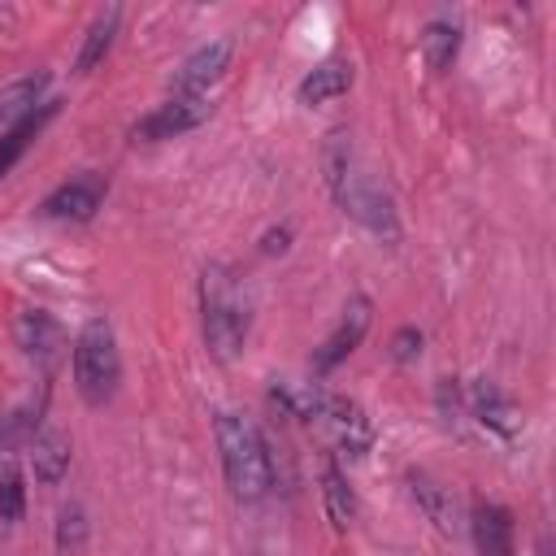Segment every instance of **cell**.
I'll return each instance as SVG.
<instances>
[{"label":"cell","instance_id":"7c38bea8","mask_svg":"<svg viewBox=\"0 0 556 556\" xmlns=\"http://www.w3.org/2000/svg\"><path fill=\"white\" fill-rule=\"evenodd\" d=\"M13 334H17V348L26 356H39V361H52L56 348H61V326L39 308H26L17 317V326H13Z\"/></svg>","mask_w":556,"mask_h":556},{"label":"cell","instance_id":"ffe728a7","mask_svg":"<svg viewBox=\"0 0 556 556\" xmlns=\"http://www.w3.org/2000/svg\"><path fill=\"white\" fill-rule=\"evenodd\" d=\"M26 513V486L13 460H0V517L4 521H22Z\"/></svg>","mask_w":556,"mask_h":556},{"label":"cell","instance_id":"5bb4252c","mask_svg":"<svg viewBox=\"0 0 556 556\" xmlns=\"http://www.w3.org/2000/svg\"><path fill=\"white\" fill-rule=\"evenodd\" d=\"M408 486H413V500L421 504V513H426L443 534H452V530H456V500H452V486L434 482L430 473H408Z\"/></svg>","mask_w":556,"mask_h":556},{"label":"cell","instance_id":"9c48e42d","mask_svg":"<svg viewBox=\"0 0 556 556\" xmlns=\"http://www.w3.org/2000/svg\"><path fill=\"white\" fill-rule=\"evenodd\" d=\"M104 200V178L100 174H78L70 182H61L48 200H43V217H61V222H91L96 208Z\"/></svg>","mask_w":556,"mask_h":556},{"label":"cell","instance_id":"e0dca14e","mask_svg":"<svg viewBox=\"0 0 556 556\" xmlns=\"http://www.w3.org/2000/svg\"><path fill=\"white\" fill-rule=\"evenodd\" d=\"M321 500H326V513H330L334 530H348L352 517H356V495H352L348 478L339 473V465H326L321 469Z\"/></svg>","mask_w":556,"mask_h":556},{"label":"cell","instance_id":"9a60e30c","mask_svg":"<svg viewBox=\"0 0 556 556\" xmlns=\"http://www.w3.org/2000/svg\"><path fill=\"white\" fill-rule=\"evenodd\" d=\"M56 109H61L56 100H43L35 113H26L22 122H13V126H9V135L0 139V178L17 165V156H22V152L30 148V139L43 130V122H52V117H56Z\"/></svg>","mask_w":556,"mask_h":556},{"label":"cell","instance_id":"d6986e66","mask_svg":"<svg viewBox=\"0 0 556 556\" xmlns=\"http://www.w3.org/2000/svg\"><path fill=\"white\" fill-rule=\"evenodd\" d=\"M43 83H48V74H35V78H22V83L4 87L0 91V122H22L26 113H35V100H39Z\"/></svg>","mask_w":556,"mask_h":556},{"label":"cell","instance_id":"6da1fadb","mask_svg":"<svg viewBox=\"0 0 556 556\" xmlns=\"http://www.w3.org/2000/svg\"><path fill=\"white\" fill-rule=\"evenodd\" d=\"M217 452H222V473H226L230 495L243 504H256L274 478L256 421L243 413H217Z\"/></svg>","mask_w":556,"mask_h":556},{"label":"cell","instance_id":"8992f818","mask_svg":"<svg viewBox=\"0 0 556 556\" xmlns=\"http://www.w3.org/2000/svg\"><path fill=\"white\" fill-rule=\"evenodd\" d=\"M369 317H374V304H369V295H352L348 304H343V317H339V326L326 334V343L313 352V369L317 374H330L343 356H352L356 348H361V339H365V330H369Z\"/></svg>","mask_w":556,"mask_h":556},{"label":"cell","instance_id":"ba28073f","mask_svg":"<svg viewBox=\"0 0 556 556\" xmlns=\"http://www.w3.org/2000/svg\"><path fill=\"white\" fill-rule=\"evenodd\" d=\"M230 52H235V43L230 39H213V43H204V48H195L182 65H178V74H174V96H204L222 74H226V65H230Z\"/></svg>","mask_w":556,"mask_h":556},{"label":"cell","instance_id":"52a82bcc","mask_svg":"<svg viewBox=\"0 0 556 556\" xmlns=\"http://www.w3.org/2000/svg\"><path fill=\"white\" fill-rule=\"evenodd\" d=\"M208 117V100L204 96H169L161 109H152L139 126H135V143H156V139H174L182 130H195Z\"/></svg>","mask_w":556,"mask_h":556},{"label":"cell","instance_id":"4fadbf2b","mask_svg":"<svg viewBox=\"0 0 556 556\" xmlns=\"http://www.w3.org/2000/svg\"><path fill=\"white\" fill-rule=\"evenodd\" d=\"M30 465H35V478L39 482H61L65 469H70V434L61 430H35L30 439Z\"/></svg>","mask_w":556,"mask_h":556},{"label":"cell","instance_id":"603a6c76","mask_svg":"<svg viewBox=\"0 0 556 556\" xmlns=\"http://www.w3.org/2000/svg\"><path fill=\"white\" fill-rule=\"evenodd\" d=\"M287 239H291V230H287V226H282V230H269V235H265V243H261V252H265V256L287 252Z\"/></svg>","mask_w":556,"mask_h":556},{"label":"cell","instance_id":"3957f363","mask_svg":"<svg viewBox=\"0 0 556 556\" xmlns=\"http://www.w3.org/2000/svg\"><path fill=\"white\" fill-rule=\"evenodd\" d=\"M117 378H122V356H117L113 326L104 317H91L78 330V339H74V382H78V395L87 404H104L117 391Z\"/></svg>","mask_w":556,"mask_h":556},{"label":"cell","instance_id":"2e32d148","mask_svg":"<svg viewBox=\"0 0 556 556\" xmlns=\"http://www.w3.org/2000/svg\"><path fill=\"white\" fill-rule=\"evenodd\" d=\"M117 17H122V9L109 4V9L87 26V39H83V48H78V56H74V74H91V70L104 61V52H109V43H113V35H117Z\"/></svg>","mask_w":556,"mask_h":556},{"label":"cell","instance_id":"8fae6325","mask_svg":"<svg viewBox=\"0 0 556 556\" xmlns=\"http://www.w3.org/2000/svg\"><path fill=\"white\" fill-rule=\"evenodd\" d=\"M348 87H352V65L348 61H321L300 78L295 96H300V104H326V100L343 96Z\"/></svg>","mask_w":556,"mask_h":556},{"label":"cell","instance_id":"7402d4cb","mask_svg":"<svg viewBox=\"0 0 556 556\" xmlns=\"http://www.w3.org/2000/svg\"><path fill=\"white\" fill-rule=\"evenodd\" d=\"M421 343H426V339H421V330H417V326H400V330L391 334V356H395L400 365H408V361H417V356H421Z\"/></svg>","mask_w":556,"mask_h":556},{"label":"cell","instance_id":"277c9868","mask_svg":"<svg viewBox=\"0 0 556 556\" xmlns=\"http://www.w3.org/2000/svg\"><path fill=\"white\" fill-rule=\"evenodd\" d=\"M308 426H317L326 434V443L348 460H361L369 452V443H374V426H369L365 408L356 400H348V395H334V391L317 395V404L308 413Z\"/></svg>","mask_w":556,"mask_h":556},{"label":"cell","instance_id":"ac0fdd59","mask_svg":"<svg viewBox=\"0 0 556 556\" xmlns=\"http://www.w3.org/2000/svg\"><path fill=\"white\" fill-rule=\"evenodd\" d=\"M456 48H460V30L452 22H430L421 30V52H426V65L430 70H447L452 56H456Z\"/></svg>","mask_w":556,"mask_h":556},{"label":"cell","instance_id":"7a4b0ae2","mask_svg":"<svg viewBox=\"0 0 556 556\" xmlns=\"http://www.w3.org/2000/svg\"><path fill=\"white\" fill-rule=\"evenodd\" d=\"M200 313H204V348L217 361H235L248 339V304L226 265H208L200 278Z\"/></svg>","mask_w":556,"mask_h":556},{"label":"cell","instance_id":"44dd1931","mask_svg":"<svg viewBox=\"0 0 556 556\" xmlns=\"http://www.w3.org/2000/svg\"><path fill=\"white\" fill-rule=\"evenodd\" d=\"M83 539H87V513H83V504H65L56 513V547L61 552H78Z\"/></svg>","mask_w":556,"mask_h":556},{"label":"cell","instance_id":"cb8c5ba5","mask_svg":"<svg viewBox=\"0 0 556 556\" xmlns=\"http://www.w3.org/2000/svg\"><path fill=\"white\" fill-rule=\"evenodd\" d=\"M534 556H552V552H547V543H539V552H534Z\"/></svg>","mask_w":556,"mask_h":556},{"label":"cell","instance_id":"30bf717a","mask_svg":"<svg viewBox=\"0 0 556 556\" xmlns=\"http://www.w3.org/2000/svg\"><path fill=\"white\" fill-rule=\"evenodd\" d=\"M469 530H473V547L478 556H517V543H513V513L482 500L473 504V517H469Z\"/></svg>","mask_w":556,"mask_h":556},{"label":"cell","instance_id":"5b68a950","mask_svg":"<svg viewBox=\"0 0 556 556\" xmlns=\"http://www.w3.org/2000/svg\"><path fill=\"white\" fill-rule=\"evenodd\" d=\"M460 408H465V417H473V421H478L486 434H495V439H513V434L521 430L517 404H513L508 395H500L495 382H486V378H478V382H469V387L460 391Z\"/></svg>","mask_w":556,"mask_h":556}]
</instances>
